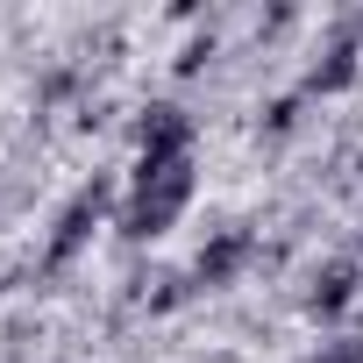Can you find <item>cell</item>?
<instances>
[{"instance_id":"cell-1","label":"cell","mask_w":363,"mask_h":363,"mask_svg":"<svg viewBox=\"0 0 363 363\" xmlns=\"http://www.w3.org/2000/svg\"><path fill=\"white\" fill-rule=\"evenodd\" d=\"M193 200V157H143L135 178H128V200L114 214L121 242H157Z\"/></svg>"},{"instance_id":"cell-2","label":"cell","mask_w":363,"mask_h":363,"mask_svg":"<svg viewBox=\"0 0 363 363\" xmlns=\"http://www.w3.org/2000/svg\"><path fill=\"white\" fill-rule=\"evenodd\" d=\"M107 207H114V178H93V186H86V193L57 214V235L43 242V271H65V264L93 242V228L107 221Z\"/></svg>"},{"instance_id":"cell-3","label":"cell","mask_w":363,"mask_h":363,"mask_svg":"<svg viewBox=\"0 0 363 363\" xmlns=\"http://www.w3.org/2000/svg\"><path fill=\"white\" fill-rule=\"evenodd\" d=\"M356 292H363V264L356 257H328V264H313L306 271V313L313 320H342L349 306H356Z\"/></svg>"},{"instance_id":"cell-4","label":"cell","mask_w":363,"mask_h":363,"mask_svg":"<svg viewBox=\"0 0 363 363\" xmlns=\"http://www.w3.org/2000/svg\"><path fill=\"white\" fill-rule=\"evenodd\" d=\"M250 264H257V235L228 228V235H214V242L200 250V264H193V285H200V292H221V285H235Z\"/></svg>"},{"instance_id":"cell-5","label":"cell","mask_w":363,"mask_h":363,"mask_svg":"<svg viewBox=\"0 0 363 363\" xmlns=\"http://www.w3.org/2000/svg\"><path fill=\"white\" fill-rule=\"evenodd\" d=\"M363 79V50L349 43V36H335L313 65H306V79H299V100H328V93H349Z\"/></svg>"},{"instance_id":"cell-6","label":"cell","mask_w":363,"mask_h":363,"mask_svg":"<svg viewBox=\"0 0 363 363\" xmlns=\"http://www.w3.org/2000/svg\"><path fill=\"white\" fill-rule=\"evenodd\" d=\"M292 128H299V93H285V100H271V114H264V135H271V143H285Z\"/></svg>"},{"instance_id":"cell-7","label":"cell","mask_w":363,"mask_h":363,"mask_svg":"<svg viewBox=\"0 0 363 363\" xmlns=\"http://www.w3.org/2000/svg\"><path fill=\"white\" fill-rule=\"evenodd\" d=\"M320 356H328V363H363V335H328Z\"/></svg>"},{"instance_id":"cell-8","label":"cell","mask_w":363,"mask_h":363,"mask_svg":"<svg viewBox=\"0 0 363 363\" xmlns=\"http://www.w3.org/2000/svg\"><path fill=\"white\" fill-rule=\"evenodd\" d=\"M299 363H328V356H320V349H306V356H299Z\"/></svg>"},{"instance_id":"cell-9","label":"cell","mask_w":363,"mask_h":363,"mask_svg":"<svg viewBox=\"0 0 363 363\" xmlns=\"http://www.w3.org/2000/svg\"><path fill=\"white\" fill-rule=\"evenodd\" d=\"M356 264H363V228H356Z\"/></svg>"}]
</instances>
